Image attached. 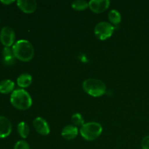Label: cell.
I'll return each instance as SVG.
<instances>
[{
	"instance_id": "cell-2",
	"label": "cell",
	"mask_w": 149,
	"mask_h": 149,
	"mask_svg": "<svg viewBox=\"0 0 149 149\" xmlns=\"http://www.w3.org/2000/svg\"><path fill=\"white\" fill-rule=\"evenodd\" d=\"M12 105L19 110H27L31 106L32 99L29 93L23 89H17L10 96Z\"/></svg>"
},
{
	"instance_id": "cell-10",
	"label": "cell",
	"mask_w": 149,
	"mask_h": 149,
	"mask_svg": "<svg viewBox=\"0 0 149 149\" xmlns=\"http://www.w3.org/2000/svg\"><path fill=\"white\" fill-rule=\"evenodd\" d=\"M12 132V124L7 117L0 116V138L9 136Z\"/></svg>"
},
{
	"instance_id": "cell-13",
	"label": "cell",
	"mask_w": 149,
	"mask_h": 149,
	"mask_svg": "<svg viewBox=\"0 0 149 149\" xmlns=\"http://www.w3.org/2000/svg\"><path fill=\"white\" fill-rule=\"evenodd\" d=\"M32 83V77L29 74L25 73L22 74L17 77V85L22 88H26L29 87Z\"/></svg>"
},
{
	"instance_id": "cell-14",
	"label": "cell",
	"mask_w": 149,
	"mask_h": 149,
	"mask_svg": "<svg viewBox=\"0 0 149 149\" xmlns=\"http://www.w3.org/2000/svg\"><path fill=\"white\" fill-rule=\"evenodd\" d=\"M15 83L10 79H4L0 81V93L2 94H8L13 92Z\"/></svg>"
},
{
	"instance_id": "cell-4",
	"label": "cell",
	"mask_w": 149,
	"mask_h": 149,
	"mask_svg": "<svg viewBox=\"0 0 149 149\" xmlns=\"http://www.w3.org/2000/svg\"><path fill=\"white\" fill-rule=\"evenodd\" d=\"M80 134L84 140L88 141L97 139L103 132V127L97 122H90L84 123L80 128Z\"/></svg>"
},
{
	"instance_id": "cell-3",
	"label": "cell",
	"mask_w": 149,
	"mask_h": 149,
	"mask_svg": "<svg viewBox=\"0 0 149 149\" xmlns=\"http://www.w3.org/2000/svg\"><path fill=\"white\" fill-rule=\"evenodd\" d=\"M82 87L85 93L93 97H100L106 93V84L97 79H87L83 81Z\"/></svg>"
},
{
	"instance_id": "cell-15",
	"label": "cell",
	"mask_w": 149,
	"mask_h": 149,
	"mask_svg": "<svg viewBox=\"0 0 149 149\" xmlns=\"http://www.w3.org/2000/svg\"><path fill=\"white\" fill-rule=\"evenodd\" d=\"M109 20L113 25H119L122 20L120 13L116 10H111L109 13Z\"/></svg>"
},
{
	"instance_id": "cell-6",
	"label": "cell",
	"mask_w": 149,
	"mask_h": 149,
	"mask_svg": "<svg viewBox=\"0 0 149 149\" xmlns=\"http://www.w3.org/2000/svg\"><path fill=\"white\" fill-rule=\"evenodd\" d=\"M15 39V33L14 30L10 26H4L0 31V41L4 47H8L13 45Z\"/></svg>"
},
{
	"instance_id": "cell-7",
	"label": "cell",
	"mask_w": 149,
	"mask_h": 149,
	"mask_svg": "<svg viewBox=\"0 0 149 149\" xmlns=\"http://www.w3.org/2000/svg\"><path fill=\"white\" fill-rule=\"evenodd\" d=\"M110 5L109 0H91L89 1V7L95 13H101L106 11Z\"/></svg>"
},
{
	"instance_id": "cell-11",
	"label": "cell",
	"mask_w": 149,
	"mask_h": 149,
	"mask_svg": "<svg viewBox=\"0 0 149 149\" xmlns=\"http://www.w3.org/2000/svg\"><path fill=\"white\" fill-rule=\"evenodd\" d=\"M15 57L13 54V49L4 47L2 50V62L4 65H12L15 62Z\"/></svg>"
},
{
	"instance_id": "cell-20",
	"label": "cell",
	"mask_w": 149,
	"mask_h": 149,
	"mask_svg": "<svg viewBox=\"0 0 149 149\" xmlns=\"http://www.w3.org/2000/svg\"><path fill=\"white\" fill-rule=\"evenodd\" d=\"M141 146L143 149H149V135L144 137L141 142Z\"/></svg>"
},
{
	"instance_id": "cell-18",
	"label": "cell",
	"mask_w": 149,
	"mask_h": 149,
	"mask_svg": "<svg viewBox=\"0 0 149 149\" xmlns=\"http://www.w3.org/2000/svg\"><path fill=\"white\" fill-rule=\"evenodd\" d=\"M71 122L76 127H82L84 125V121L81 114L79 113H76L71 116Z\"/></svg>"
},
{
	"instance_id": "cell-19",
	"label": "cell",
	"mask_w": 149,
	"mask_h": 149,
	"mask_svg": "<svg viewBox=\"0 0 149 149\" xmlns=\"http://www.w3.org/2000/svg\"><path fill=\"white\" fill-rule=\"evenodd\" d=\"M14 149H31L29 143L26 141H19L15 144Z\"/></svg>"
},
{
	"instance_id": "cell-17",
	"label": "cell",
	"mask_w": 149,
	"mask_h": 149,
	"mask_svg": "<svg viewBox=\"0 0 149 149\" xmlns=\"http://www.w3.org/2000/svg\"><path fill=\"white\" fill-rule=\"evenodd\" d=\"M71 7L74 10L81 11L84 10L89 7V2L84 1V0H77V1H73L71 4Z\"/></svg>"
},
{
	"instance_id": "cell-16",
	"label": "cell",
	"mask_w": 149,
	"mask_h": 149,
	"mask_svg": "<svg viewBox=\"0 0 149 149\" xmlns=\"http://www.w3.org/2000/svg\"><path fill=\"white\" fill-rule=\"evenodd\" d=\"M17 132L21 138H26L29 135V127L25 122H20L17 125Z\"/></svg>"
},
{
	"instance_id": "cell-9",
	"label": "cell",
	"mask_w": 149,
	"mask_h": 149,
	"mask_svg": "<svg viewBox=\"0 0 149 149\" xmlns=\"http://www.w3.org/2000/svg\"><path fill=\"white\" fill-rule=\"evenodd\" d=\"M17 5L22 12L27 14H31L36 11L37 4L34 0H18Z\"/></svg>"
},
{
	"instance_id": "cell-8",
	"label": "cell",
	"mask_w": 149,
	"mask_h": 149,
	"mask_svg": "<svg viewBox=\"0 0 149 149\" xmlns=\"http://www.w3.org/2000/svg\"><path fill=\"white\" fill-rule=\"evenodd\" d=\"M33 127L39 134L42 135H49L50 132L47 122L42 117H36L33 122Z\"/></svg>"
},
{
	"instance_id": "cell-21",
	"label": "cell",
	"mask_w": 149,
	"mask_h": 149,
	"mask_svg": "<svg viewBox=\"0 0 149 149\" xmlns=\"http://www.w3.org/2000/svg\"><path fill=\"white\" fill-rule=\"evenodd\" d=\"M0 1H1L2 4H12V3L14 2V1H13V0H8V1H7V0H5V1H4V0H1Z\"/></svg>"
},
{
	"instance_id": "cell-12",
	"label": "cell",
	"mask_w": 149,
	"mask_h": 149,
	"mask_svg": "<svg viewBox=\"0 0 149 149\" xmlns=\"http://www.w3.org/2000/svg\"><path fill=\"white\" fill-rule=\"evenodd\" d=\"M78 128L77 127L74 126V125H67L65 126L63 129L62 130V132H61V135L63 138H65V140H73L78 135Z\"/></svg>"
},
{
	"instance_id": "cell-5",
	"label": "cell",
	"mask_w": 149,
	"mask_h": 149,
	"mask_svg": "<svg viewBox=\"0 0 149 149\" xmlns=\"http://www.w3.org/2000/svg\"><path fill=\"white\" fill-rule=\"evenodd\" d=\"M114 31V26L110 23L101 21L97 23L94 29L96 37L100 40H106L112 36Z\"/></svg>"
},
{
	"instance_id": "cell-1",
	"label": "cell",
	"mask_w": 149,
	"mask_h": 149,
	"mask_svg": "<svg viewBox=\"0 0 149 149\" xmlns=\"http://www.w3.org/2000/svg\"><path fill=\"white\" fill-rule=\"evenodd\" d=\"M12 49L15 57L23 62L30 61L34 55V48L33 45L26 39L17 40L13 45Z\"/></svg>"
}]
</instances>
